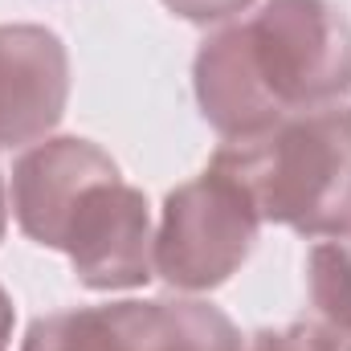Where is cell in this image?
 I'll list each match as a JSON object with an SVG mask.
<instances>
[{
    "mask_svg": "<svg viewBox=\"0 0 351 351\" xmlns=\"http://www.w3.org/2000/svg\"><path fill=\"white\" fill-rule=\"evenodd\" d=\"M200 114L225 139H250L290 114L351 94V21L331 0H265L213 33L192 66Z\"/></svg>",
    "mask_w": 351,
    "mask_h": 351,
    "instance_id": "cell-1",
    "label": "cell"
},
{
    "mask_svg": "<svg viewBox=\"0 0 351 351\" xmlns=\"http://www.w3.org/2000/svg\"><path fill=\"white\" fill-rule=\"evenodd\" d=\"M213 168L233 176L262 221L302 237L351 233V106L290 114L250 139H225Z\"/></svg>",
    "mask_w": 351,
    "mask_h": 351,
    "instance_id": "cell-2",
    "label": "cell"
},
{
    "mask_svg": "<svg viewBox=\"0 0 351 351\" xmlns=\"http://www.w3.org/2000/svg\"><path fill=\"white\" fill-rule=\"evenodd\" d=\"M258 208L250 192L221 168H204L164 200L156 233V274L172 290H217L258 241Z\"/></svg>",
    "mask_w": 351,
    "mask_h": 351,
    "instance_id": "cell-3",
    "label": "cell"
},
{
    "mask_svg": "<svg viewBox=\"0 0 351 351\" xmlns=\"http://www.w3.org/2000/svg\"><path fill=\"white\" fill-rule=\"evenodd\" d=\"M21 351H241V335L208 302L147 298L41 315Z\"/></svg>",
    "mask_w": 351,
    "mask_h": 351,
    "instance_id": "cell-4",
    "label": "cell"
},
{
    "mask_svg": "<svg viewBox=\"0 0 351 351\" xmlns=\"http://www.w3.org/2000/svg\"><path fill=\"white\" fill-rule=\"evenodd\" d=\"M156 237L147 217V196L131 184L102 180L74 204L62 254L70 258L78 282L90 290H131L156 274Z\"/></svg>",
    "mask_w": 351,
    "mask_h": 351,
    "instance_id": "cell-5",
    "label": "cell"
},
{
    "mask_svg": "<svg viewBox=\"0 0 351 351\" xmlns=\"http://www.w3.org/2000/svg\"><path fill=\"white\" fill-rule=\"evenodd\" d=\"M70 58L45 25H0V147L41 143L66 114Z\"/></svg>",
    "mask_w": 351,
    "mask_h": 351,
    "instance_id": "cell-6",
    "label": "cell"
},
{
    "mask_svg": "<svg viewBox=\"0 0 351 351\" xmlns=\"http://www.w3.org/2000/svg\"><path fill=\"white\" fill-rule=\"evenodd\" d=\"M102 180H119V168L90 139L58 135L29 147L12 168V213L21 233L45 250H62L74 204Z\"/></svg>",
    "mask_w": 351,
    "mask_h": 351,
    "instance_id": "cell-7",
    "label": "cell"
},
{
    "mask_svg": "<svg viewBox=\"0 0 351 351\" xmlns=\"http://www.w3.org/2000/svg\"><path fill=\"white\" fill-rule=\"evenodd\" d=\"M306 286L319 323L351 343V250L339 241H319L306 258Z\"/></svg>",
    "mask_w": 351,
    "mask_h": 351,
    "instance_id": "cell-8",
    "label": "cell"
},
{
    "mask_svg": "<svg viewBox=\"0 0 351 351\" xmlns=\"http://www.w3.org/2000/svg\"><path fill=\"white\" fill-rule=\"evenodd\" d=\"M250 351H343V339L323 323H290L258 331L250 339Z\"/></svg>",
    "mask_w": 351,
    "mask_h": 351,
    "instance_id": "cell-9",
    "label": "cell"
},
{
    "mask_svg": "<svg viewBox=\"0 0 351 351\" xmlns=\"http://www.w3.org/2000/svg\"><path fill=\"white\" fill-rule=\"evenodd\" d=\"M254 0H164V8L192 21V25H217V21H229L237 12H245Z\"/></svg>",
    "mask_w": 351,
    "mask_h": 351,
    "instance_id": "cell-10",
    "label": "cell"
},
{
    "mask_svg": "<svg viewBox=\"0 0 351 351\" xmlns=\"http://www.w3.org/2000/svg\"><path fill=\"white\" fill-rule=\"evenodd\" d=\"M8 335H12V298H8V290L0 286V351L8 343Z\"/></svg>",
    "mask_w": 351,
    "mask_h": 351,
    "instance_id": "cell-11",
    "label": "cell"
},
{
    "mask_svg": "<svg viewBox=\"0 0 351 351\" xmlns=\"http://www.w3.org/2000/svg\"><path fill=\"white\" fill-rule=\"evenodd\" d=\"M4 225H8V200H4V176H0V241H4Z\"/></svg>",
    "mask_w": 351,
    "mask_h": 351,
    "instance_id": "cell-12",
    "label": "cell"
},
{
    "mask_svg": "<svg viewBox=\"0 0 351 351\" xmlns=\"http://www.w3.org/2000/svg\"><path fill=\"white\" fill-rule=\"evenodd\" d=\"M348 351H351V343H348Z\"/></svg>",
    "mask_w": 351,
    "mask_h": 351,
    "instance_id": "cell-13",
    "label": "cell"
}]
</instances>
